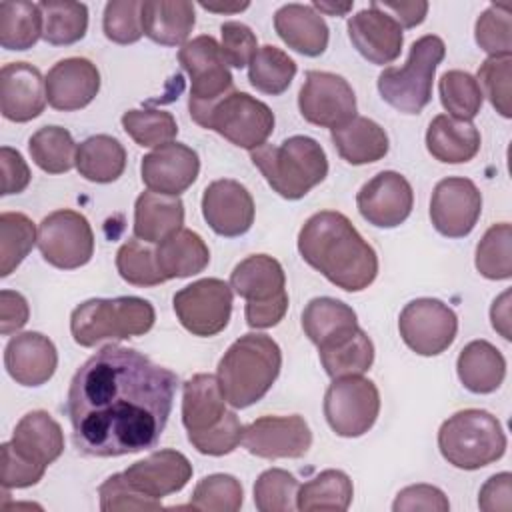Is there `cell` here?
Returning <instances> with one entry per match:
<instances>
[{"instance_id": "obj_1", "label": "cell", "mask_w": 512, "mask_h": 512, "mask_svg": "<svg viewBox=\"0 0 512 512\" xmlns=\"http://www.w3.org/2000/svg\"><path fill=\"white\" fill-rule=\"evenodd\" d=\"M178 376L134 348L106 344L72 376L66 414L80 454L116 458L154 448L172 412Z\"/></svg>"}, {"instance_id": "obj_2", "label": "cell", "mask_w": 512, "mask_h": 512, "mask_svg": "<svg viewBox=\"0 0 512 512\" xmlns=\"http://www.w3.org/2000/svg\"><path fill=\"white\" fill-rule=\"evenodd\" d=\"M298 252L306 264L346 292L368 288L378 274L376 250L342 212L312 214L298 232Z\"/></svg>"}, {"instance_id": "obj_3", "label": "cell", "mask_w": 512, "mask_h": 512, "mask_svg": "<svg viewBox=\"0 0 512 512\" xmlns=\"http://www.w3.org/2000/svg\"><path fill=\"white\" fill-rule=\"evenodd\" d=\"M282 368L280 346L266 334L248 332L234 340L218 362V384L232 408L262 400Z\"/></svg>"}, {"instance_id": "obj_4", "label": "cell", "mask_w": 512, "mask_h": 512, "mask_svg": "<svg viewBox=\"0 0 512 512\" xmlns=\"http://www.w3.org/2000/svg\"><path fill=\"white\" fill-rule=\"evenodd\" d=\"M250 158L270 188L286 200L304 198L328 174L326 152L310 136H290L278 146L262 144Z\"/></svg>"}, {"instance_id": "obj_5", "label": "cell", "mask_w": 512, "mask_h": 512, "mask_svg": "<svg viewBox=\"0 0 512 512\" xmlns=\"http://www.w3.org/2000/svg\"><path fill=\"white\" fill-rule=\"evenodd\" d=\"M154 320V306L144 298H92L72 310L70 332L76 344L92 348L102 340L142 336L154 326Z\"/></svg>"}, {"instance_id": "obj_6", "label": "cell", "mask_w": 512, "mask_h": 512, "mask_svg": "<svg viewBox=\"0 0 512 512\" xmlns=\"http://www.w3.org/2000/svg\"><path fill=\"white\" fill-rule=\"evenodd\" d=\"M438 448L448 464L460 470H478L504 456L506 434L494 414L466 408L442 422Z\"/></svg>"}, {"instance_id": "obj_7", "label": "cell", "mask_w": 512, "mask_h": 512, "mask_svg": "<svg viewBox=\"0 0 512 512\" xmlns=\"http://www.w3.org/2000/svg\"><path fill=\"white\" fill-rule=\"evenodd\" d=\"M444 54L446 46L440 36L426 34L412 42L404 66H388L380 72L382 100L402 114H420L432 100V80Z\"/></svg>"}, {"instance_id": "obj_8", "label": "cell", "mask_w": 512, "mask_h": 512, "mask_svg": "<svg viewBox=\"0 0 512 512\" xmlns=\"http://www.w3.org/2000/svg\"><path fill=\"white\" fill-rule=\"evenodd\" d=\"M230 288L246 300L244 316L250 328H272L288 310L282 264L268 254H252L238 262L230 274Z\"/></svg>"}, {"instance_id": "obj_9", "label": "cell", "mask_w": 512, "mask_h": 512, "mask_svg": "<svg viewBox=\"0 0 512 512\" xmlns=\"http://www.w3.org/2000/svg\"><path fill=\"white\" fill-rule=\"evenodd\" d=\"M188 110L198 126L214 130L250 152L266 144L274 130L272 110L262 100L238 90H230L206 106H188Z\"/></svg>"}, {"instance_id": "obj_10", "label": "cell", "mask_w": 512, "mask_h": 512, "mask_svg": "<svg viewBox=\"0 0 512 512\" xmlns=\"http://www.w3.org/2000/svg\"><path fill=\"white\" fill-rule=\"evenodd\" d=\"M380 412L376 384L362 376L334 378L324 394V416L328 426L342 438L366 434Z\"/></svg>"}, {"instance_id": "obj_11", "label": "cell", "mask_w": 512, "mask_h": 512, "mask_svg": "<svg viewBox=\"0 0 512 512\" xmlns=\"http://www.w3.org/2000/svg\"><path fill=\"white\" fill-rule=\"evenodd\" d=\"M38 250L42 258L60 270H74L90 262L94 234L84 214L56 210L38 226Z\"/></svg>"}, {"instance_id": "obj_12", "label": "cell", "mask_w": 512, "mask_h": 512, "mask_svg": "<svg viewBox=\"0 0 512 512\" xmlns=\"http://www.w3.org/2000/svg\"><path fill=\"white\" fill-rule=\"evenodd\" d=\"M174 312L180 324L194 336H216L220 334L232 314V288L220 278H202L172 298Z\"/></svg>"}, {"instance_id": "obj_13", "label": "cell", "mask_w": 512, "mask_h": 512, "mask_svg": "<svg viewBox=\"0 0 512 512\" xmlns=\"http://www.w3.org/2000/svg\"><path fill=\"white\" fill-rule=\"evenodd\" d=\"M398 330L412 352L420 356H436L454 342L458 318L442 300L416 298L402 308Z\"/></svg>"}, {"instance_id": "obj_14", "label": "cell", "mask_w": 512, "mask_h": 512, "mask_svg": "<svg viewBox=\"0 0 512 512\" xmlns=\"http://www.w3.org/2000/svg\"><path fill=\"white\" fill-rule=\"evenodd\" d=\"M178 60L190 76L188 106H206L234 90V78L222 56L220 44L208 36H196L182 44Z\"/></svg>"}, {"instance_id": "obj_15", "label": "cell", "mask_w": 512, "mask_h": 512, "mask_svg": "<svg viewBox=\"0 0 512 512\" xmlns=\"http://www.w3.org/2000/svg\"><path fill=\"white\" fill-rule=\"evenodd\" d=\"M298 108L306 122L332 130L356 116V94L340 74L308 70L298 94Z\"/></svg>"}, {"instance_id": "obj_16", "label": "cell", "mask_w": 512, "mask_h": 512, "mask_svg": "<svg viewBox=\"0 0 512 512\" xmlns=\"http://www.w3.org/2000/svg\"><path fill=\"white\" fill-rule=\"evenodd\" d=\"M242 446L258 458H302L312 446V432L298 414L262 416L242 432Z\"/></svg>"}, {"instance_id": "obj_17", "label": "cell", "mask_w": 512, "mask_h": 512, "mask_svg": "<svg viewBox=\"0 0 512 512\" xmlns=\"http://www.w3.org/2000/svg\"><path fill=\"white\" fill-rule=\"evenodd\" d=\"M482 214V194L468 178L448 176L434 186L430 220L448 238L468 236Z\"/></svg>"}, {"instance_id": "obj_18", "label": "cell", "mask_w": 512, "mask_h": 512, "mask_svg": "<svg viewBox=\"0 0 512 512\" xmlns=\"http://www.w3.org/2000/svg\"><path fill=\"white\" fill-rule=\"evenodd\" d=\"M356 206L368 224L378 228H396L410 216L414 192L400 172L384 170L358 190Z\"/></svg>"}, {"instance_id": "obj_19", "label": "cell", "mask_w": 512, "mask_h": 512, "mask_svg": "<svg viewBox=\"0 0 512 512\" xmlns=\"http://www.w3.org/2000/svg\"><path fill=\"white\" fill-rule=\"evenodd\" d=\"M200 158L196 150L182 142H168L142 158L140 176L148 190L180 196L198 178Z\"/></svg>"}, {"instance_id": "obj_20", "label": "cell", "mask_w": 512, "mask_h": 512, "mask_svg": "<svg viewBox=\"0 0 512 512\" xmlns=\"http://www.w3.org/2000/svg\"><path fill=\"white\" fill-rule=\"evenodd\" d=\"M202 216L216 234L236 238L252 228L254 200L240 182L214 180L204 188Z\"/></svg>"}, {"instance_id": "obj_21", "label": "cell", "mask_w": 512, "mask_h": 512, "mask_svg": "<svg viewBox=\"0 0 512 512\" xmlns=\"http://www.w3.org/2000/svg\"><path fill=\"white\" fill-rule=\"evenodd\" d=\"M348 38L368 62L384 66L402 52V26L374 2L348 20Z\"/></svg>"}, {"instance_id": "obj_22", "label": "cell", "mask_w": 512, "mask_h": 512, "mask_svg": "<svg viewBox=\"0 0 512 512\" xmlns=\"http://www.w3.org/2000/svg\"><path fill=\"white\" fill-rule=\"evenodd\" d=\"M46 78L28 62H8L0 70V110L10 122H28L46 108Z\"/></svg>"}, {"instance_id": "obj_23", "label": "cell", "mask_w": 512, "mask_h": 512, "mask_svg": "<svg viewBox=\"0 0 512 512\" xmlns=\"http://www.w3.org/2000/svg\"><path fill=\"white\" fill-rule=\"evenodd\" d=\"M98 90L100 72L88 58H64L46 74V98L54 110H80L96 98Z\"/></svg>"}, {"instance_id": "obj_24", "label": "cell", "mask_w": 512, "mask_h": 512, "mask_svg": "<svg viewBox=\"0 0 512 512\" xmlns=\"http://www.w3.org/2000/svg\"><path fill=\"white\" fill-rule=\"evenodd\" d=\"M4 366L16 384L42 386L58 366L54 342L40 332H22L8 340L4 348Z\"/></svg>"}, {"instance_id": "obj_25", "label": "cell", "mask_w": 512, "mask_h": 512, "mask_svg": "<svg viewBox=\"0 0 512 512\" xmlns=\"http://www.w3.org/2000/svg\"><path fill=\"white\" fill-rule=\"evenodd\" d=\"M124 476L140 492L160 500L168 494L180 492L188 484L192 478V464L182 452L166 448L130 464L124 470Z\"/></svg>"}, {"instance_id": "obj_26", "label": "cell", "mask_w": 512, "mask_h": 512, "mask_svg": "<svg viewBox=\"0 0 512 512\" xmlns=\"http://www.w3.org/2000/svg\"><path fill=\"white\" fill-rule=\"evenodd\" d=\"M10 444L26 460L48 468L64 452V432L48 412L32 410L16 424Z\"/></svg>"}, {"instance_id": "obj_27", "label": "cell", "mask_w": 512, "mask_h": 512, "mask_svg": "<svg viewBox=\"0 0 512 512\" xmlns=\"http://www.w3.org/2000/svg\"><path fill=\"white\" fill-rule=\"evenodd\" d=\"M274 30L288 48L304 56H320L328 46V26L308 4H284L274 14Z\"/></svg>"}, {"instance_id": "obj_28", "label": "cell", "mask_w": 512, "mask_h": 512, "mask_svg": "<svg viewBox=\"0 0 512 512\" xmlns=\"http://www.w3.org/2000/svg\"><path fill=\"white\" fill-rule=\"evenodd\" d=\"M142 32L162 46L186 44L194 24V4L186 0H146L140 8Z\"/></svg>"}, {"instance_id": "obj_29", "label": "cell", "mask_w": 512, "mask_h": 512, "mask_svg": "<svg viewBox=\"0 0 512 512\" xmlns=\"http://www.w3.org/2000/svg\"><path fill=\"white\" fill-rule=\"evenodd\" d=\"M226 398L212 374H196L182 386V424L188 434L214 428L226 416Z\"/></svg>"}, {"instance_id": "obj_30", "label": "cell", "mask_w": 512, "mask_h": 512, "mask_svg": "<svg viewBox=\"0 0 512 512\" xmlns=\"http://www.w3.org/2000/svg\"><path fill=\"white\" fill-rule=\"evenodd\" d=\"M426 148L436 160L446 164L470 162L480 150V132L468 120L438 114L426 130Z\"/></svg>"}, {"instance_id": "obj_31", "label": "cell", "mask_w": 512, "mask_h": 512, "mask_svg": "<svg viewBox=\"0 0 512 512\" xmlns=\"http://www.w3.org/2000/svg\"><path fill=\"white\" fill-rule=\"evenodd\" d=\"M184 224V204L178 196L142 192L134 204V236L148 244L162 242Z\"/></svg>"}, {"instance_id": "obj_32", "label": "cell", "mask_w": 512, "mask_h": 512, "mask_svg": "<svg viewBox=\"0 0 512 512\" xmlns=\"http://www.w3.org/2000/svg\"><path fill=\"white\" fill-rule=\"evenodd\" d=\"M330 138L340 158L352 166L378 162L388 154L386 130L366 116H354L346 124L332 128Z\"/></svg>"}, {"instance_id": "obj_33", "label": "cell", "mask_w": 512, "mask_h": 512, "mask_svg": "<svg viewBox=\"0 0 512 512\" xmlns=\"http://www.w3.org/2000/svg\"><path fill=\"white\" fill-rule=\"evenodd\" d=\"M456 372L466 390L474 394H490L504 382L506 360L488 340H472L460 350Z\"/></svg>"}, {"instance_id": "obj_34", "label": "cell", "mask_w": 512, "mask_h": 512, "mask_svg": "<svg viewBox=\"0 0 512 512\" xmlns=\"http://www.w3.org/2000/svg\"><path fill=\"white\" fill-rule=\"evenodd\" d=\"M158 270L166 280L170 278H188L200 274L210 262V250L200 234L180 228L162 242L156 250Z\"/></svg>"}, {"instance_id": "obj_35", "label": "cell", "mask_w": 512, "mask_h": 512, "mask_svg": "<svg viewBox=\"0 0 512 512\" xmlns=\"http://www.w3.org/2000/svg\"><path fill=\"white\" fill-rule=\"evenodd\" d=\"M302 328L312 344L326 346L358 330L356 312L342 300L320 296L312 298L302 312Z\"/></svg>"}, {"instance_id": "obj_36", "label": "cell", "mask_w": 512, "mask_h": 512, "mask_svg": "<svg viewBox=\"0 0 512 512\" xmlns=\"http://www.w3.org/2000/svg\"><path fill=\"white\" fill-rule=\"evenodd\" d=\"M76 168L80 176L90 182H114L126 168V150L116 138L108 134L90 136L78 144Z\"/></svg>"}, {"instance_id": "obj_37", "label": "cell", "mask_w": 512, "mask_h": 512, "mask_svg": "<svg viewBox=\"0 0 512 512\" xmlns=\"http://www.w3.org/2000/svg\"><path fill=\"white\" fill-rule=\"evenodd\" d=\"M320 362L330 378L360 376L374 362V344L370 336L358 328L350 336L318 348Z\"/></svg>"}, {"instance_id": "obj_38", "label": "cell", "mask_w": 512, "mask_h": 512, "mask_svg": "<svg viewBox=\"0 0 512 512\" xmlns=\"http://www.w3.org/2000/svg\"><path fill=\"white\" fill-rule=\"evenodd\" d=\"M354 496L352 480L342 470H324L306 484L298 488L296 494V508L302 512H316V510H332L344 512L348 510Z\"/></svg>"}, {"instance_id": "obj_39", "label": "cell", "mask_w": 512, "mask_h": 512, "mask_svg": "<svg viewBox=\"0 0 512 512\" xmlns=\"http://www.w3.org/2000/svg\"><path fill=\"white\" fill-rule=\"evenodd\" d=\"M44 32L42 10L34 2H0V44L6 50H28Z\"/></svg>"}, {"instance_id": "obj_40", "label": "cell", "mask_w": 512, "mask_h": 512, "mask_svg": "<svg viewBox=\"0 0 512 512\" xmlns=\"http://www.w3.org/2000/svg\"><path fill=\"white\" fill-rule=\"evenodd\" d=\"M44 18L42 38L54 46H68L84 38L88 30V8L82 2L44 0L38 4Z\"/></svg>"}, {"instance_id": "obj_41", "label": "cell", "mask_w": 512, "mask_h": 512, "mask_svg": "<svg viewBox=\"0 0 512 512\" xmlns=\"http://www.w3.org/2000/svg\"><path fill=\"white\" fill-rule=\"evenodd\" d=\"M76 142L62 126H42L28 140L34 164L48 174H62L76 166Z\"/></svg>"}, {"instance_id": "obj_42", "label": "cell", "mask_w": 512, "mask_h": 512, "mask_svg": "<svg viewBox=\"0 0 512 512\" xmlns=\"http://www.w3.org/2000/svg\"><path fill=\"white\" fill-rule=\"evenodd\" d=\"M294 76L296 62L284 50L272 44L258 48V52L248 64V80L262 94L278 96L286 92Z\"/></svg>"}, {"instance_id": "obj_43", "label": "cell", "mask_w": 512, "mask_h": 512, "mask_svg": "<svg viewBox=\"0 0 512 512\" xmlns=\"http://www.w3.org/2000/svg\"><path fill=\"white\" fill-rule=\"evenodd\" d=\"M38 244L34 222L22 212L0 214V276H10Z\"/></svg>"}, {"instance_id": "obj_44", "label": "cell", "mask_w": 512, "mask_h": 512, "mask_svg": "<svg viewBox=\"0 0 512 512\" xmlns=\"http://www.w3.org/2000/svg\"><path fill=\"white\" fill-rule=\"evenodd\" d=\"M440 102L446 108L448 116L458 120H472L480 108L484 94L478 80L464 70H448L440 76L438 82Z\"/></svg>"}, {"instance_id": "obj_45", "label": "cell", "mask_w": 512, "mask_h": 512, "mask_svg": "<svg viewBox=\"0 0 512 512\" xmlns=\"http://www.w3.org/2000/svg\"><path fill=\"white\" fill-rule=\"evenodd\" d=\"M512 230L508 222L492 224L476 246V270L488 280H508L512 276Z\"/></svg>"}, {"instance_id": "obj_46", "label": "cell", "mask_w": 512, "mask_h": 512, "mask_svg": "<svg viewBox=\"0 0 512 512\" xmlns=\"http://www.w3.org/2000/svg\"><path fill=\"white\" fill-rule=\"evenodd\" d=\"M122 128L142 148H158L172 142L178 134L174 116L166 110L144 108L122 114Z\"/></svg>"}, {"instance_id": "obj_47", "label": "cell", "mask_w": 512, "mask_h": 512, "mask_svg": "<svg viewBox=\"0 0 512 512\" xmlns=\"http://www.w3.org/2000/svg\"><path fill=\"white\" fill-rule=\"evenodd\" d=\"M242 500L244 490L236 476L210 474L196 484L188 506L206 512H236L240 510Z\"/></svg>"}, {"instance_id": "obj_48", "label": "cell", "mask_w": 512, "mask_h": 512, "mask_svg": "<svg viewBox=\"0 0 512 512\" xmlns=\"http://www.w3.org/2000/svg\"><path fill=\"white\" fill-rule=\"evenodd\" d=\"M116 270L132 286H158L166 282L156 264V254L138 238L126 240L116 252Z\"/></svg>"}, {"instance_id": "obj_49", "label": "cell", "mask_w": 512, "mask_h": 512, "mask_svg": "<svg viewBox=\"0 0 512 512\" xmlns=\"http://www.w3.org/2000/svg\"><path fill=\"white\" fill-rule=\"evenodd\" d=\"M298 480L282 470H264L254 484V504L260 512H292L296 510Z\"/></svg>"}, {"instance_id": "obj_50", "label": "cell", "mask_w": 512, "mask_h": 512, "mask_svg": "<svg viewBox=\"0 0 512 512\" xmlns=\"http://www.w3.org/2000/svg\"><path fill=\"white\" fill-rule=\"evenodd\" d=\"M476 44L490 56H510L512 20L510 4H490L476 20Z\"/></svg>"}, {"instance_id": "obj_51", "label": "cell", "mask_w": 512, "mask_h": 512, "mask_svg": "<svg viewBox=\"0 0 512 512\" xmlns=\"http://www.w3.org/2000/svg\"><path fill=\"white\" fill-rule=\"evenodd\" d=\"M100 510L102 512H126V510H160V500L140 492L128 482L124 472L108 476L100 488Z\"/></svg>"}, {"instance_id": "obj_52", "label": "cell", "mask_w": 512, "mask_h": 512, "mask_svg": "<svg viewBox=\"0 0 512 512\" xmlns=\"http://www.w3.org/2000/svg\"><path fill=\"white\" fill-rule=\"evenodd\" d=\"M142 2L138 0H110L104 6L102 28L108 40L116 44H134L142 38Z\"/></svg>"}, {"instance_id": "obj_53", "label": "cell", "mask_w": 512, "mask_h": 512, "mask_svg": "<svg viewBox=\"0 0 512 512\" xmlns=\"http://www.w3.org/2000/svg\"><path fill=\"white\" fill-rule=\"evenodd\" d=\"M510 68L512 56H490L478 68V84H482L490 104L504 118L512 116L510 106Z\"/></svg>"}, {"instance_id": "obj_54", "label": "cell", "mask_w": 512, "mask_h": 512, "mask_svg": "<svg viewBox=\"0 0 512 512\" xmlns=\"http://www.w3.org/2000/svg\"><path fill=\"white\" fill-rule=\"evenodd\" d=\"M242 432L244 426L240 418L236 416V412L228 410L226 416L214 428L198 434H188V440L200 454L224 456L238 448V444L242 442Z\"/></svg>"}, {"instance_id": "obj_55", "label": "cell", "mask_w": 512, "mask_h": 512, "mask_svg": "<svg viewBox=\"0 0 512 512\" xmlns=\"http://www.w3.org/2000/svg\"><path fill=\"white\" fill-rule=\"evenodd\" d=\"M222 42L220 50L228 66L244 68L250 64L254 54L258 52V40L256 34L242 22L230 20L220 26Z\"/></svg>"}, {"instance_id": "obj_56", "label": "cell", "mask_w": 512, "mask_h": 512, "mask_svg": "<svg viewBox=\"0 0 512 512\" xmlns=\"http://www.w3.org/2000/svg\"><path fill=\"white\" fill-rule=\"evenodd\" d=\"M0 480H2V490L10 488H28L34 486L42 480L46 468L38 466L24 456H20L10 442H4L0 446Z\"/></svg>"}, {"instance_id": "obj_57", "label": "cell", "mask_w": 512, "mask_h": 512, "mask_svg": "<svg viewBox=\"0 0 512 512\" xmlns=\"http://www.w3.org/2000/svg\"><path fill=\"white\" fill-rule=\"evenodd\" d=\"M448 508H450V502L446 494L432 484L406 486L396 494V500L392 504L394 512H416V510L448 512Z\"/></svg>"}, {"instance_id": "obj_58", "label": "cell", "mask_w": 512, "mask_h": 512, "mask_svg": "<svg viewBox=\"0 0 512 512\" xmlns=\"http://www.w3.org/2000/svg\"><path fill=\"white\" fill-rule=\"evenodd\" d=\"M0 172H2V196L20 194L30 184V168L22 154L10 146L0 148Z\"/></svg>"}, {"instance_id": "obj_59", "label": "cell", "mask_w": 512, "mask_h": 512, "mask_svg": "<svg viewBox=\"0 0 512 512\" xmlns=\"http://www.w3.org/2000/svg\"><path fill=\"white\" fill-rule=\"evenodd\" d=\"M478 506L484 512H510L512 510V476L500 472L490 476L478 494Z\"/></svg>"}, {"instance_id": "obj_60", "label": "cell", "mask_w": 512, "mask_h": 512, "mask_svg": "<svg viewBox=\"0 0 512 512\" xmlns=\"http://www.w3.org/2000/svg\"><path fill=\"white\" fill-rule=\"evenodd\" d=\"M30 316V308L26 298L14 290L0 292V332L2 336H10L18 332Z\"/></svg>"}, {"instance_id": "obj_61", "label": "cell", "mask_w": 512, "mask_h": 512, "mask_svg": "<svg viewBox=\"0 0 512 512\" xmlns=\"http://www.w3.org/2000/svg\"><path fill=\"white\" fill-rule=\"evenodd\" d=\"M374 4L384 12H394L396 14L394 20L404 28H414V26L422 24L426 18V12H428V2H424V0H416V2H392V0L378 2V0H374Z\"/></svg>"}, {"instance_id": "obj_62", "label": "cell", "mask_w": 512, "mask_h": 512, "mask_svg": "<svg viewBox=\"0 0 512 512\" xmlns=\"http://www.w3.org/2000/svg\"><path fill=\"white\" fill-rule=\"evenodd\" d=\"M490 320H492V326L496 332H500V336L504 340H510V290L502 292L492 308H490Z\"/></svg>"}, {"instance_id": "obj_63", "label": "cell", "mask_w": 512, "mask_h": 512, "mask_svg": "<svg viewBox=\"0 0 512 512\" xmlns=\"http://www.w3.org/2000/svg\"><path fill=\"white\" fill-rule=\"evenodd\" d=\"M314 10H320V12H326V14H332V16H342L346 14L350 8H352V2H346V4H330V2H314L312 4Z\"/></svg>"}, {"instance_id": "obj_64", "label": "cell", "mask_w": 512, "mask_h": 512, "mask_svg": "<svg viewBox=\"0 0 512 512\" xmlns=\"http://www.w3.org/2000/svg\"><path fill=\"white\" fill-rule=\"evenodd\" d=\"M202 8L210 10V12H224V14H230V12H240V10H246L248 8V2H242V4H210V2H200Z\"/></svg>"}]
</instances>
